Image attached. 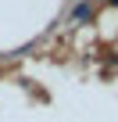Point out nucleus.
Listing matches in <instances>:
<instances>
[{
	"instance_id": "1",
	"label": "nucleus",
	"mask_w": 118,
	"mask_h": 122,
	"mask_svg": "<svg viewBox=\"0 0 118 122\" xmlns=\"http://www.w3.org/2000/svg\"><path fill=\"white\" fill-rule=\"evenodd\" d=\"M86 15H90V4H79V7L72 11V18H75V22H79V18H86Z\"/></svg>"
},
{
	"instance_id": "2",
	"label": "nucleus",
	"mask_w": 118,
	"mask_h": 122,
	"mask_svg": "<svg viewBox=\"0 0 118 122\" xmlns=\"http://www.w3.org/2000/svg\"><path fill=\"white\" fill-rule=\"evenodd\" d=\"M107 4H118V0H107Z\"/></svg>"
}]
</instances>
